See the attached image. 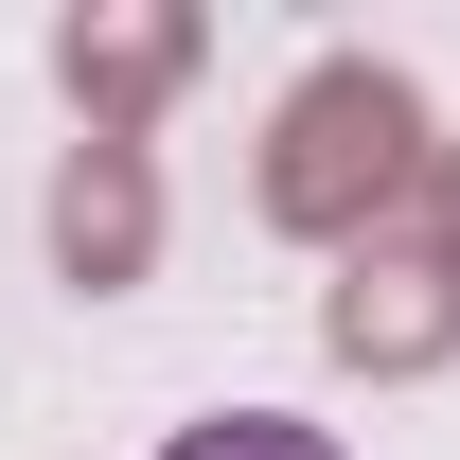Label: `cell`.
I'll use <instances>...</instances> for the list:
<instances>
[{
    "mask_svg": "<svg viewBox=\"0 0 460 460\" xmlns=\"http://www.w3.org/2000/svg\"><path fill=\"white\" fill-rule=\"evenodd\" d=\"M177 460H337V443L284 425V407H230V425H177Z\"/></svg>",
    "mask_w": 460,
    "mask_h": 460,
    "instance_id": "6da1fadb",
    "label": "cell"
}]
</instances>
